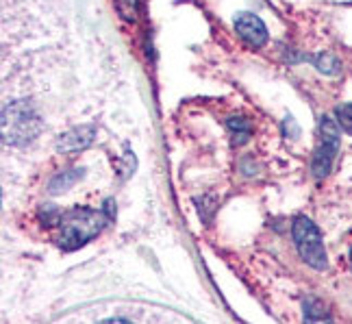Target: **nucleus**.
Segmentation results:
<instances>
[{"label":"nucleus","instance_id":"nucleus-7","mask_svg":"<svg viewBox=\"0 0 352 324\" xmlns=\"http://www.w3.org/2000/svg\"><path fill=\"white\" fill-rule=\"evenodd\" d=\"M83 174H85L83 168H72V170H63V172H59L57 177H52V181L48 183V192H50L52 196L67 192L76 181L83 179Z\"/></svg>","mask_w":352,"mask_h":324},{"label":"nucleus","instance_id":"nucleus-13","mask_svg":"<svg viewBox=\"0 0 352 324\" xmlns=\"http://www.w3.org/2000/svg\"><path fill=\"white\" fill-rule=\"evenodd\" d=\"M350 261H352V250H350Z\"/></svg>","mask_w":352,"mask_h":324},{"label":"nucleus","instance_id":"nucleus-5","mask_svg":"<svg viewBox=\"0 0 352 324\" xmlns=\"http://www.w3.org/2000/svg\"><path fill=\"white\" fill-rule=\"evenodd\" d=\"M235 31L250 48H261L267 44V29L263 20L254 16V13H241V16H237Z\"/></svg>","mask_w":352,"mask_h":324},{"label":"nucleus","instance_id":"nucleus-4","mask_svg":"<svg viewBox=\"0 0 352 324\" xmlns=\"http://www.w3.org/2000/svg\"><path fill=\"white\" fill-rule=\"evenodd\" d=\"M340 140H342V127L337 125V120L324 116L320 120V140L314 153V161H311V172L316 179L329 177L333 168V161L340 153Z\"/></svg>","mask_w":352,"mask_h":324},{"label":"nucleus","instance_id":"nucleus-12","mask_svg":"<svg viewBox=\"0 0 352 324\" xmlns=\"http://www.w3.org/2000/svg\"><path fill=\"white\" fill-rule=\"evenodd\" d=\"M314 63H316L318 70L324 72V74H340V70H342L340 61H337L333 55H318L314 59Z\"/></svg>","mask_w":352,"mask_h":324},{"label":"nucleus","instance_id":"nucleus-10","mask_svg":"<svg viewBox=\"0 0 352 324\" xmlns=\"http://www.w3.org/2000/svg\"><path fill=\"white\" fill-rule=\"evenodd\" d=\"M305 320L309 322H324V320H331V316L324 312V305L316 299H309L305 303Z\"/></svg>","mask_w":352,"mask_h":324},{"label":"nucleus","instance_id":"nucleus-8","mask_svg":"<svg viewBox=\"0 0 352 324\" xmlns=\"http://www.w3.org/2000/svg\"><path fill=\"white\" fill-rule=\"evenodd\" d=\"M228 131L233 135V146H243L252 138V125L248 118L243 116H231L226 120Z\"/></svg>","mask_w":352,"mask_h":324},{"label":"nucleus","instance_id":"nucleus-11","mask_svg":"<svg viewBox=\"0 0 352 324\" xmlns=\"http://www.w3.org/2000/svg\"><path fill=\"white\" fill-rule=\"evenodd\" d=\"M335 120L337 125L342 127L344 133L352 135V102H346V105H340L335 109Z\"/></svg>","mask_w":352,"mask_h":324},{"label":"nucleus","instance_id":"nucleus-9","mask_svg":"<svg viewBox=\"0 0 352 324\" xmlns=\"http://www.w3.org/2000/svg\"><path fill=\"white\" fill-rule=\"evenodd\" d=\"M118 16L124 22H135L140 16V0H113Z\"/></svg>","mask_w":352,"mask_h":324},{"label":"nucleus","instance_id":"nucleus-3","mask_svg":"<svg viewBox=\"0 0 352 324\" xmlns=\"http://www.w3.org/2000/svg\"><path fill=\"white\" fill-rule=\"evenodd\" d=\"M292 235H294V244L307 266L316 268V270H324L329 266L327 248H324L320 228L309 218H305V215L296 218L294 226H292Z\"/></svg>","mask_w":352,"mask_h":324},{"label":"nucleus","instance_id":"nucleus-2","mask_svg":"<svg viewBox=\"0 0 352 324\" xmlns=\"http://www.w3.org/2000/svg\"><path fill=\"white\" fill-rule=\"evenodd\" d=\"M42 129V120L31 102L13 100L3 109V142L9 146L31 144Z\"/></svg>","mask_w":352,"mask_h":324},{"label":"nucleus","instance_id":"nucleus-6","mask_svg":"<svg viewBox=\"0 0 352 324\" xmlns=\"http://www.w3.org/2000/svg\"><path fill=\"white\" fill-rule=\"evenodd\" d=\"M94 133H96V129H94V127H76L72 131H67L57 140V151L59 153H78V151H83V148H87L94 142Z\"/></svg>","mask_w":352,"mask_h":324},{"label":"nucleus","instance_id":"nucleus-1","mask_svg":"<svg viewBox=\"0 0 352 324\" xmlns=\"http://www.w3.org/2000/svg\"><path fill=\"white\" fill-rule=\"evenodd\" d=\"M113 215L109 211L87 209V207H74L65 211L59 220L61 233H59V246L63 250H76L85 246L89 239L96 237L102 228L109 224Z\"/></svg>","mask_w":352,"mask_h":324}]
</instances>
